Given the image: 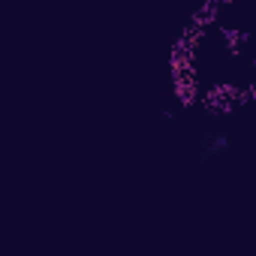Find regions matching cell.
I'll return each instance as SVG.
<instances>
[{"label": "cell", "instance_id": "2", "mask_svg": "<svg viewBox=\"0 0 256 256\" xmlns=\"http://www.w3.org/2000/svg\"><path fill=\"white\" fill-rule=\"evenodd\" d=\"M211 148H214V151H220V148H226V139H223V136H217V139H214V145H211Z\"/></svg>", "mask_w": 256, "mask_h": 256}, {"label": "cell", "instance_id": "1", "mask_svg": "<svg viewBox=\"0 0 256 256\" xmlns=\"http://www.w3.org/2000/svg\"><path fill=\"white\" fill-rule=\"evenodd\" d=\"M175 96H178L184 106H190V102L196 100V84H193V78H190V76L175 78Z\"/></svg>", "mask_w": 256, "mask_h": 256}]
</instances>
